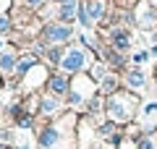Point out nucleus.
Here are the masks:
<instances>
[{"instance_id":"4be33fe9","label":"nucleus","mask_w":157,"mask_h":149,"mask_svg":"<svg viewBox=\"0 0 157 149\" xmlns=\"http://www.w3.org/2000/svg\"><path fill=\"white\" fill-rule=\"evenodd\" d=\"M155 73H157V68H155Z\"/></svg>"},{"instance_id":"2eb2a0df","label":"nucleus","mask_w":157,"mask_h":149,"mask_svg":"<svg viewBox=\"0 0 157 149\" xmlns=\"http://www.w3.org/2000/svg\"><path fill=\"white\" fill-rule=\"evenodd\" d=\"M139 149H155V141H152L149 136H147V139H141V141H139Z\"/></svg>"},{"instance_id":"39448f33","label":"nucleus","mask_w":157,"mask_h":149,"mask_svg":"<svg viewBox=\"0 0 157 149\" xmlns=\"http://www.w3.org/2000/svg\"><path fill=\"white\" fill-rule=\"evenodd\" d=\"M113 47L115 52H126L131 47V34L126 29H113Z\"/></svg>"},{"instance_id":"f3484780","label":"nucleus","mask_w":157,"mask_h":149,"mask_svg":"<svg viewBox=\"0 0 157 149\" xmlns=\"http://www.w3.org/2000/svg\"><path fill=\"white\" fill-rule=\"evenodd\" d=\"M152 113H157V102H149V105L144 107V115H152Z\"/></svg>"},{"instance_id":"4468645a","label":"nucleus","mask_w":157,"mask_h":149,"mask_svg":"<svg viewBox=\"0 0 157 149\" xmlns=\"http://www.w3.org/2000/svg\"><path fill=\"white\" fill-rule=\"evenodd\" d=\"M55 110H58V102H55L52 97H45V99H42V113H55Z\"/></svg>"},{"instance_id":"1a4fd4ad","label":"nucleus","mask_w":157,"mask_h":149,"mask_svg":"<svg viewBox=\"0 0 157 149\" xmlns=\"http://www.w3.org/2000/svg\"><path fill=\"white\" fill-rule=\"evenodd\" d=\"M58 139H60L58 128H47V131H42V136H39V144H42V149H50V147L58 144Z\"/></svg>"},{"instance_id":"423d86ee","label":"nucleus","mask_w":157,"mask_h":149,"mask_svg":"<svg viewBox=\"0 0 157 149\" xmlns=\"http://www.w3.org/2000/svg\"><path fill=\"white\" fill-rule=\"evenodd\" d=\"M141 8H144V11H139V24H141L144 29H155V24H157V11L149 6V3H144Z\"/></svg>"},{"instance_id":"ddd939ff","label":"nucleus","mask_w":157,"mask_h":149,"mask_svg":"<svg viewBox=\"0 0 157 149\" xmlns=\"http://www.w3.org/2000/svg\"><path fill=\"white\" fill-rule=\"evenodd\" d=\"M34 63H37V60H34V55H26V58H21V60H18V66H16V71H18V73H26L29 68L34 66Z\"/></svg>"},{"instance_id":"5701e85b","label":"nucleus","mask_w":157,"mask_h":149,"mask_svg":"<svg viewBox=\"0 0 157 149\" xmlns=\"http://www.w3.org/2000/svg\"><path fill=\"white\" fill-rule=\"evenodd\" d=\"M24 149H26V147H24Z\"/></svg>"},{"instance_id":"7ed1b4c3","label":"nucleus","mask_w":157,"mask_h":149,"mask_svg":"<svg viewBox=\"0 0 157 149\" xmlns=\"http://www.w3.org/2000/svg\"><path fill=\"white\" fill-rule=\"evenodd\" d=\"M71 26L68 24H50V26L45 29V39L50 44H60V42H66V39H71Z\"/></svg>"},{"instance_id":"412c9836","label":"nucleus","mask_w":157,"mask_h":149,"mask_svg":"<svg viewBox=\"0 0 157 149\" xmlns=\"http://www.w3.org/2000/svg\"><path fill=\"white\" fill-rule=\"evenodd\" d=\"M152 3H157V0H152Z\"/></svg>"},{"instance_id":"20e7f679","label":"nucleus","mask_w":157,"mask_h":149,"mask_svg":"<svg viewBox=\"0 0 157 149\" xmlns=\"http://www.w3.org/2000/svg\"><path fill=\"white\" fill-rule=\"evenodd\" d=\"M78 11H81V3H78V0H63L60 3V21L71 24L73 18L78 16Z\"/></svg>"},{"instance_id":"6e6552de","label":"nucleus","mask_w":157,"mask_h":149,"mask_svg":"<svg viewBox=\"0 0 157 149\" xmlns=\"http://www.w3.org/2000/svg\"><path fill=\"white\" fill-rule=\"evenodd\" d=\"M86 13H89L92 21H100V18L105 16V3H102V0H89V3H86Z\"/></svg>"},{"instance_id":"f03ea898","label":"nucleus","mask_w":157,"mask_h":149,"mask_svg":"<svg viewBox=\"0 0 157 149\" xmlns=\"http://www.w3.org/2000/svg\"><path fill=\"white\" fill-rule=\"evenodd\" d=\"M89 63V55H86V50L81 47H71L63 52V60H60V68L66 73H81Z\"/></svg>"},{"instance_id":"0eeeda50","label":"nucleus","mask_w":157,"mask_h":149,"mask_svg":"<svg viewBox=\"0 0 157 149\" xmlns=\"http://www.w3.org/2000/svg\"><path fill=\"white\" fill-rule=\"evenodd\" d=\"M126 84H128L131 89H141L147 84V76H144V71L141 68H131L128 73H126Z\"/></svg>"},{"instance_id":"a211bd4d","label":"nucleus","mask_w":157,"mask_h":149,"mask_svg":"<svg viewBox=\"0 0 157 149\" xmlns=\"http://www.w3.org/2000/svg\"><path fill=\"white\" fill-rule=\"evenodd\" d=\"M42 3H45V0H26V6H29V8H39Z\"/></svg>"},{"instance_id":"dca6fc26","label":"nucleus","mask_w":157,"mask_h":149,"mask_svg":"<svg viewBox=\"0 0 157 149\" xmlns=\"http://www.w3.org/2000/svg\"><path fill=\"white\" fill-rule=\"evenodd\" d=\"M147 58H149V52H136V55H134V63H144Z\"/></svg>"},{"instance_id":"6ab92c4d","label":"nucleus","mask_w":157,"mask_h":149,"mask_svg":"<svg viewBox=\"0 0 157 149\" xmlns=\"http://www.w3.org/2000/svg\"><path fill=\"white\" fill-rule=\"evenodd\" d=\"M8 26H11V24H8L6 18H0V32H8Z\"/></svg>"},{"instance_id":"f257e3e1","label":"nucleus","mask_w":157,"mask_h":149,"mask_svg":"<svg viewBox=\"0 0 157 149\" xmlns=\"http://www.w3.org/2000/svg\"><path fill=\"white\" fill-rule=\"evenodd\" d=\"M134 110H136L134 94H126V92L110 94V99H107V115H110L113 123H128L134 118Z\"/></svg>"},{"instance_id":"9b49d317","label":"nucleus","mask_w":157,"mask_h":149,"mask_svg":"<svg viewBox=\"0 0 157 149\" xmlns=\"http://www.w3.org/2000/svg\"><path fill=\"white\" fill-rule=\"evenodd\" d=\"M100 89H102L105 94H115V92H118V78L107 73V76H105V78L100 81Z\"/></svg>"},{"instance_id":"f8f14e48","label":"nucleus","mask_w":157,"mask_h":149,"mask_svg":"<svg viewBox=\"0 0 157 149\" xmlns=\"http://www.w3.org/2000/svg\"><path fill=\"white\" fill-rule=\"evenodd\" d=\"M13 68H16V60H13V55H11V52H8V55H0V71L11 73Z\"/></svg>"},{"instance_id":"aec40b11","label":"nucleus","mask_w":157,"mask_h":149,"mask_svg":"<svg viewBox=\"0 0 157 149\" xmlns=\"http://www.w3.org/2000/svg\"><path fill=\"white\" fill-rule=\"evenodd\" d=\"M152 55H155V58H157V44H155V47H152Z\"/></svg>"},{"instance_id":"9d476101","label":"nucleus","mask_w":157,"mask_h":149,"mask_svg":"<svg viewBox=\"0 0 157 149\" xmlns=\"http://www.w3.org/2000/svg\"><path fill=\"white\" fill-rule=\"evenodd\" d=\"M50 89H52V94H66L68 92V78L66 76H52L50 78Z\"/></svg>"}]
</instances>
